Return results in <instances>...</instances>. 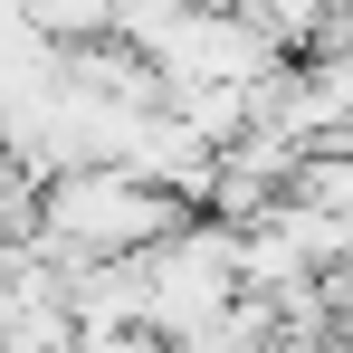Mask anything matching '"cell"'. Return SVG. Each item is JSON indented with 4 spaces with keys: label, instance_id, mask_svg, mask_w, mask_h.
<instances>
[{
    "label": "cell",
    "instance_id": "cell-1",
    "mask_svg": "<svg viewBox=\"0 0 353 353\" xmlns=\"http://www.w3.org/2000/svg\"><path fill=\"white\" fill-rule=\"evenodd\" d=\"M230 305H239V230L181 220V230L143 258V334H153V344L201 353L210 334H220Z\"/></svg>",
    "mask_w": 353,
    "mask_h": 353
}]
</instances>
